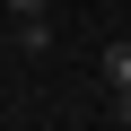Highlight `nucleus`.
Instances as JSON below:
<instances>
[{"mask_svg": "<svg viewBox=\"0 0 131 131\" xmlns=\"http://www.w3.org/2000/svg\"><path fill=\"white\" fill-rule=\"evenodd\" d=\"M96 70H105V88H114V96H131V35H122V44H105Z\"/></svg>", "mask_w": 131, "mask_h": 131, "instance_id": "obj_2", "label": "nucleus"}, {"mask_svg": "<svg viewBox=\"0 0 131 131\" xmlns=\"http://www.w3.org/2000/svg\"><path fill=\"white\" fill-rule=\"evenodd\" d=\"M9 18H18V44H26V52L52 44V0H9Z\"/></svg>", "mask_w": 131, "mask_h": 131, "instance_id": "obj_1", "label": "nucleus"}]
</instances>
